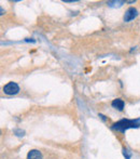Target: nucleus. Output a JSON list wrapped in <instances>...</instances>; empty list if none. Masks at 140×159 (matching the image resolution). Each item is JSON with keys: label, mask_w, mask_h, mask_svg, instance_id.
I'll return each instance as SVG.
<instances>
[{"label": "nucleus", "mask_w": 140, "mask_h": 159, "mask_svg": "<svg viewBox=\"0 0 140 159\" xmlns=\"http://www.w3.org/2000/svg\"><path fill=\"white\" fill-rule=\"evenodd\" d=\"M112 106L114 108H117V111H123L124 108V101L121 100V98H117L112 102Z\"/></svg>", "instance_id": "5"}, {"label": "nucleus", "mask_w": 140, "mask_h": 159, "mask_svg": "<svg viewBox=\"0 0 140 159\" xmlns=\"http://www.w3.org/2000/svg\"><path fill=\"white\" fill-rule=\"evenodd\" d=\"M27 159H42V154L37 149H32L28 153Z\"/></svg>", "instance_id": "4"}, {"label": "nucleus", "mask_w": 140, "mask_h": 159, "mask_svg": "<svg viewBox=\"0 0 140 159\" xmlns=\"http://www.w3.org/2000/svg\"><path fill=\"white\" fill-rule=\"evenodd\" d=\"M3 92L8 95H14L19 92V87L15 82H9L3 87Z\"/></svg>", "instance_id": "2"}, {"label": "nucleus", "mask_w": 140, "mask_h": 159, "mask_svg": "<svg viewBox=\"0 0 140 159\" xmlns=\"http://www.w3.org/2000/svg\"><path fill=\"white\" fill-rule=\"evenodd\" d=\"M139 125H140V119H137V120L123 119V120H121V121L117 122V124L113 126V129L120 130V131H124V130L128 129V128L138 127Z\"/></svg>", "instance_id": "1"}, {"label": "nucleus", "mask_w": 140, "mask_h": 159, "mask_svg": "<svg viewBox=\"0 0 140 159\" xmlns=\"http://www.w3.org/2000/svg\"><path fill=\"white\" fill-rule=\"evenodd\" d=\"M138 15V12L135 8H129L127 9V11L124 14V22H129L132 20H134L135 17Z\"/></svg>", "instance_id": "3"}]
</instances>
